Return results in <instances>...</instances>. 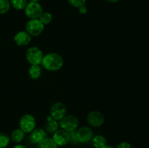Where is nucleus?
<instances>
[{"label":"nucleus","mask_w":149,"mask_h":148,"mask_svg":"<svg viewBox=\"0 0 149 148\" xmlns=\"http://www.w3.org/2000/svg\"><path fill=\"white\" fill-rule=\"evenodd\" d=\"M64 60L63 57L56 52H49L44 55L42 65L45 70L48 71H59L63 67Z\"/></svg>","instance_id":"1"},{"label":"nucleus","mask_w":149,"mask_h":148,"mask_svg":"<svg viewBox=\"0 0 149 148\" xmlns=\"http://www.w3.org/2000/svg\"><path fill=\"white\" fill-rule=\"evenodd\" d=\"M60 127L68 132L75 131L79 126L78 118L73 115H66L59 121Z\"/></svg>","instance_id":"2"},{"label":"nucleus","mask_w":149,"mask_h":148,"mask_svg":"<svg viewBox=\"0 0 149 148\" xmlns=\"http://www.w3.org/2000/svg\"><path fill=\"white\" fill-rule=\"evenodd\" d=\"M43 57V52L37 46H31L26 52V58L31 65H40Z\"/></svg>","instance_id":"3"},{"label":"nucleus","mask_w":149,"mask_h":148,"mask_svg":"<svg viewBox=\"0 0 149 148\" xmlns=\"http://www.w3.org/2000/svg\"><path fill=\"white\" fill-rule=\"evenodd\" d=\"M25 29V30L31 36H38L44 31L45 26L39 19H32L26 23Z\"/></svg>","instance_id":"4"},{"label":"nucleus","mask_w":149,"mask_h":148,"mask_svg":"<svg viewBox=\"0 0 149 148\" xmlns=\"http://www.w3.org/2000/svg\"><path fill=\"white\" fill-rule=\"evenodd\" d=\"M36 119L32 115L25 114L20 118L19 127L25 133H31L36 127Z\"/></svg>","instance_id":"5"},{"label":"nucleus","mask_w":149,"mask_h":148,"mask_svg":"<svg viewBox=\"0 0 149 148\" xmlns=\"http://www.w3.org/2000/svg\"><path fill=\"white\" fill-rule=\"evenodd\" d=\"M25 14L30 20L39 19L42 13L43 12V8L39 2H30L29 1L24 9Z\"/></svg>","instance_id":"6"},{"label":"nucleus","mask_w":149,"mask_h":148,"mask_svg":"<svg viewBox=\"0 0 149 148\" xmlns=\"http://www.w3.org/2000/svg\"><path fill=\"white\" fill-rule=\"evenodd\" d=\"M75 135L77 142L87 143L93 139V131L91 128L88 126H82V127L78 128L75 131Z\"/></svg>","instance_id":"7"},{"label":"nucleus","mask_w":149,"mask_h":148,"mask_svg":"<svg viewBox=\"0 0 149 148\" xmlns=\"http://www.w3.org/2000/svg\"><path fill=\"white\" fill-rule=\"evenodd\" d=\"M49 115L54 119L60 121L67 115L66 107L61 102H56L51 106Z\"/></svg>","instance_id":"8"},{"label":"nucleus","mask_w":149,"mask_h":148,"mask_svg":"<svg viewBox=\"0 0 149 148\" xmlns=\"http://www.w3.org/2000/svg\"><path fill=\"white\" fill-rule=\"evenodd\" d=\"M87 121L88 124L93 127H100L104 123L105 117L103 113L95 110L88 113L87 116Z\"/></svg>","instance_id":"9"},{"label":"nucleus","mask_w":149,"mask_h":148,"mask_svg":"<svg viewBox=\"0 0 149 148\" xmlns=\"http://www.w3.org/2000/svg\"><path fill=\"white\" fill-rule=\"evenodd\" d=\"M52 139L58 146H64L70 142V133L62 129H58L53 133Z\"/></svg>","instance_id":"10"},{"label":"nucleus","mask_w":149,"mask_h":148,"mask_svg":"<svg viewBox=\"0 0 149 148\" xmlns=\"http://www.w3.org/2000/svg\"><path fill=\"white\" fill-rule=\"evenodd\" d=\"M31 37L32 36L29 34L26 30H20L15 35L14 41L17 46H25L31 43Z\"/></svg>","instance_id":"11"},{"label":"nucleus","mask_w":149,"mask_h":148,"mask_svg":"<svg viewBox=\"0 0 149 148\" xmlns=\"http://www.w3.org/2000/svg\"><path fill=\"white\" fill-rule=\"evenodd\" d=\"M46 137V131L43 129H34L30 133V141L33 144L40 143Z\"/></svg>","instance_id":"12"},{"label":"nucleus","mask_w":149,"mask_h":148,"mask_svg":"<svg viewBox=\"0 0 149 148\" xmlns=\"http://www.w3.org/2000/svg\"><path fill=\"white\" fill-rule=\"evenodd\" d=\"M60 124L58 120L54 119L50 115L47 117L46 123H45V131L48 133H54L57 130L59 129Z\"/></svg>","instance_id":"13"},{"label":"nucleus","mask_w":149,"mask_h":148,"mask_svg":"<svg viewBox=\"0 0 149 148\" xmlns=\"http://www.w3.org/2000/svg\"><path fill=\"white\" fill-rule=\"evenodd\" d=\"M42 73V68L39 65H31L29 68V75L32 80H37Z\"/></svg>","instance_id":"14"},{"label":"nucleus","mask_w":149,"mask_h":148,"mask_svg":"<svg viewBox=\"0 0 149 148\" xmlns=\"http://www.w3.org/2000/svg\"><path fill=\"white\" fill-rule=\"evenodd\" d=\"M92 143L95 148H103L106 145H107V141L105 136L102 135H96L93 136L92 139Z\"/></svg>","instance_id":"15"},{"label":"nucleus","mask_w":149,"mask_h":148,"mask_svg":"<svg viewBox=\"0 0 149 148\" xmlns=\"http://www.w3.org/2000/svg\"><path fill=\"white\" fill-rule=\"evenodd\" d=\"M25 137V133L19 128L16 129L12 132L10 139L15 143H20L23 140Z\"/></svg>","instance_id":"16"},{"label":"nucleus","mask_w":149,"mask_h":148,"mask_svg":"<svg viewBox=\"0 0 149 148\" xmlns=\"http://www.w3.org/2000/svg\"><path fill=\"white\" fill-rule=\"evenodd\" d=\"M38 148H58V145L55 144L52 138L46 137L38 144Z\"/></svg>","instance_id":"17"},{"label":"nucleus","mask_w":149,"mask_h":148,"mask_svg":"<svg viewBox=\"0 0 149 148\" xmlns=\"http://www.w3.org/2000/svg\"><path fill=\"white\" fill-rule=\"evenodd\" d=\"M11 7L17 10H24L26 4H28V0H10Z\"/></svg>","instance_id":"18"},{"label":"nucleus","mask_w":149,"mask_h":148,"mask_svg":"<svg viewBox=\"0 0 149 148\" xmlns=\"http://www.w3.org/2000/svg\"><path fill=\"white\" fill-rule=\"evenodd\" d=\"M39 20L42 22L44 26L49 24L52 20V15L49 12H43L39 17Z\"/></svg>","instance_id":"19"},{"label":"nucleus","mask_w":149,"mask_h":148,"mask_svg":"<svg viewBox=\"0 0 149 148\" xmlns=\"http://www.w3.org/2000/svg\"><path fill=\"white\" fill-rule=\"evenodd\" d=\"M11 7L10 0H0V15H4L9 12Z\"/></svg>","instance_id":"20"},{"label":"nucleus","mask_w":149,"mask_h":148,"mask_svg":"<svg viewBox=\"0 0 149 148\" xmlns=\"http://www.w3.org/2000/svg\"><path fill=\"white\" fill-rule=\"evenodd\" d=\"M10 142V137L4 132H0V148H6Z\"/></svg>","instance_id":"21"},{"label":"nucleus","mask_w":149,"mask_h":148,"mask_svg":"<svg viewBox=\"0 0 149 148\" xmlns=\"http://www.w3.org/2000/svg\"><path fill=\"white\" fill-rule=\"evenodd\" d=\"M68 1L72 7L76 8H79L81 6L85 5L86 3V0H68Z\"/></svg>","instance_id":"22"},{"label":"nucleus","mask_w":149,"mask_h":148,"mask_svg":"<svg viewBox=\"0 0 149 148\" xmlns=\"http://www.w3.org/2000/svg\"><path fill=\"white\" fill-rule=\"evenodd\" d=\"M116 148H132V146L130 143L128 142H121L120 144L118 145V146L116 147Z\"/></svg>","instance_id":"23"},{"label":"nucleus","mask_w":149,"mask_h":148,"mask_svg":"<svg viewBox=\"0 0 149 148\" xmlns=\"http://www.w3.org/2000/svg\"><path fill=\"white\" fill-rule=\"evenodd\" d=\"M69 133H70V142H72V143H77V140L75 135V131L69 132Z\"/></svg>","instance_id":"24"},{"label":"nucleus","mask_w":149,"mask_h":148,"mask_svg":"<svg viewBox=\"0 0 149 148\" xmlns=\"http://www.w3.org/2000/svg\"><path fill=\"white\" fill-rule=\"evenodd\" d=\"M78 9H79V12L81 13V14L84 15V14H86V13H87V8L85 5L81 6V7H80L79 8H78Z\"/></svg>","instance_id":"25"},{"label":"nucleus","mask_w":149,"mask_h":148,"mask_svg":"<svg viewBox=\"0 0 149 148\" xmlns=\"http://www.w3.org/2000/svg\"><path fill=\"white\" fill-rule=\"evenodd\" d=\"M13 148H26L24 145H17L13 147Z\"/></svg>","instance_id":"26"},{"label":"nucleus","mask_w":149,"mask_h":148,"mask_svg":"<svg viewBox=\"0 0 149 148\" xmlns=\"http://www.w3.org/2000/svg\"><path fill=\"white\" fill-rule=\"evenodd\" d=\"M107 1H109V2H111V3H116L117 2V1H119V0H106Z\"/></svg>","instance_id":"27"},{"label":"nucleus","mask_w":149,"mask_h":148,"mask_svg":"<svg viewBox=\"0 0 149 148\" xmlns=\"http://www.w3.org/2000/svg\"><path fill=\"white\" fill-rule=\"evenodd\" d=\"M29 1H30V2H39L40 0H28Z\"/></svg>","instance_id":"28"},{"label":"nucleus","mask_w":149,"mask_h":148,"mask_svg":"<svg viewBox=\"0 0 149 148\" xmlns=\"http://www.w3.org/2000/svg\"><path fill=\"white\" fill-rule=\"evenodd\" d=\"M103 148H114V147L112 146H110V145H106V146L103 147Z\"/></svg>","instance_id":"29"}]
</instances>
